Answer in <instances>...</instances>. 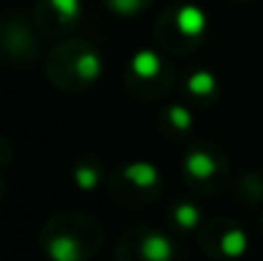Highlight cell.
Masks as SVG:
<instances>
[{"label": "cell", "mask_w": 263, "mask_h": 261, "mask_svg": "<svg viewBox=\"0 0 263 261\" xmlns=\"http://www.w3.org/2000/svg\"><path fill=\"white\" fill-rule=\"evenodd\" d=\"M187 171H190L192 176H196V178H210V176L215 174V162L210 155H205V153H192L190 157H187Z\"/></svg>", "instance_id": "8992f818"}, {"label": "cell", "mask_w": 263, "mask_h": 261, "mask_svg": "<svg viewBox=\"0 0 263 261\" xmlns=\"http://www.w3.org/2000/svg\"><path fill=\"white\" fill-rule=\"evenodd\" d=\"M168 118H171V123L176 125L178 129H187L192 125V116L185 106H178V104L171 106V109H168Z\"/></svg>", "instance_id": "4fadbf2b"}, {"label": "cell", "mask_w": 263, "mask_h": 261, "mask_svg": "<svg viewBox=\"0 0 263 261\" xmlns=\"http://www.w3.org/2000/svg\"><path fill=\"white\" fill-rule=\"evenodd\" d=\"M77 183L81 190H92L97 185V171L88 169V166H79L77 169Z\"/></svg>", "instance_id": "5bb4252c"}, {"label": "cell", "mask_w": 263, "mask_h": 261, "mask_svg": "<svg viewBox=\"0 0 263 261\" xmlns=\"http://www.w3.org/2000/svg\"><path fill=\"white\" fill-rule=\"evenodd\" d=\"M141 254L145 261H171L173 259V245L166 236L162 234H148L141 243Z\"/></svg>", "instance_id": "6da1fadb"}, {"label": "cell", "mask_w": 263, "mask_h": 261, "mask_svg": "<svg viewBox=\"0 0 263 261\" xmlns=\"http://www.w3.org/2000/svg\"><path fill=\"white\" fill-rule=\"evenodd\" d=\"M77 72H79V77L92 81V79H97L102 72V60L97 58L95 53H83L81 58L77 60Z\"/></svg>", "instance_id": "ba28073f"}, {"label": "cell", "mask_w": 263, "mask_h": 261, "mask_svg": "<svg viewBox=\"0 0 263 261\" xmlns=\"http://www.w3.org/2000/svg\"><path fill=\"white\" fill-rule=\"evenodd\" d=\"M49 254L53 261H79L81 252H79V245L74 238L69 236H58V238L51 240L49 245Z\"/></svg>", "instance_id": "3957f363"}, {"label": "cell", "mask_w": 263, "mask_h": 261, "mask_svg": "<svg viewBox=\"0 0 263 261\" xmlns=\"http://www.w3.org/2000/svg\"><path fill=\"white\" fill-rule=\"evenodd\" d=\"M51 5L58 9V14L63 18H77L79 16V9H81L79 0H51Z\"/></svg>", "instance_id": "7c38bea8"}, {"label": "cell", "mask_w": 263, "mask_h": 261, "mask_svg": "<svg viewBox=\"0 0 263 261\" xmlns=\"http://www.w3.org/2000/svg\"><path fill=\"white\" fill-rule=\"evenodd\" d=\"M215 77L210 72H196L190 77V81H187V88H190L194 95H210V92L215 90Z\"/></svg>", "instance_id": "9c48e42d"}, {"label": "cell", "mask_w": 263, "mask_h": 261, "mask_svg": "<svg viewBox=\"0 0 263 261\" xmlns=\"http://www.w3.org/2000/svg\"><path fill=\"white\" fill-rule=\"evenodd\" d=\"M178 30L182 32V35L187 37H196L203 32L205 28V14L201 12L199 7H194V5H187V7H182L180 12H178Z\"/></svg>", "instance_id": "7a4b0ae2"}, {"label": "cell", "mask_w": 263, "mask_h": 261, "mask_svg": "<svg viewBox=\"0 0 263 261\" xmlns=\"http://www.w3.org/2000/svg\"><path fill=\"white\" fill-rule=\"evenodd\" d=\"M125 176L139 188H150L157 183V169L148 162H136V164L125 166Z\"/></svg>", "instance_id": "277c9868"}, {"label": "cell", "mask_w": 263, "mask_h": 261, "mask_svg": "<svg viewBox=\"0 0 263 261\" xmlns=\"http://www.w3.org/2000/svg\"><path fill=\"white\" fill-rule=\"evenodd\" d=\"M109 7L118 14L132 16V14H136L141 7H143V0H109Z\"/></svg>", "instance_id": "8fae6325"}, {"label": "cell", "mask_w": 263, "mask_h": 261, "mask_svg": "<svg viewBox=\"0 0 263 261\" xmlns=\"http://www.w3.org/2000/svg\"><path fill=\"white\" fill-rule=\"evenodd\" d=\"M219 248H222V252L227 254V257L238 259V257H242L245 250H247V236L242 234L240 229H231V231H227V234L222 236Z\"/></svg>", "instance_id": "5b68a950"}, {"label": "cell", "mask_w": 263, "mask_h": 261, "mask_svg": "<svg viewBox=\"0 0 263 261\" xmlns=\"http://www.w3.org/2000/svg\"><path fill=\"white\" fill-rule=\"evenodd\" d=\"M132 69H134L139 77H155V74L159 72V58L157 53H153V51H139V53L134 55V60H132Z\"/></svg>", "instance_id": "52a82bcc"}, {"label": "cell", "mask_w": 263, "mask_h": 261, "mask_svg": "<svg viewBox=\"0 0 263 261\" xmlns=\"http://www.w3.org/2000/svg\"><path fill=\"white\" fill-rule=\"evenodd\" d=\"M176 220H178V225L185 227V229H194L201 220V213H199V208L192 206V203H182V206L176 208Z\"/></svg>", "instance_id": "30bf717a"}]
</instances>
